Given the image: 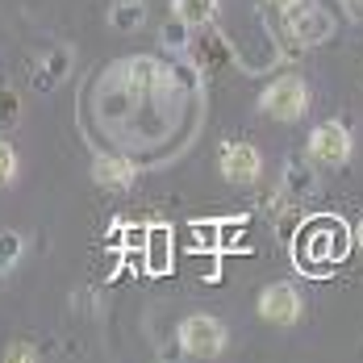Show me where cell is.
<instances>
[{"label": "cell", "mask_w": 363, "mask_h": 363, "mask_svg": "<svg viewBox=\"0 0 363 363\" xmlns=\"http://www.w3.org/2000/svg\"><path fill=\"white\" fill-rule=\"evenodd\" d=\"M143 242H146V225H125L121 221V242L117 247H130V251L143 255Z\"/></svg>", "instance_id": "cell-18"}, {"label": "cell", "mask_w": 363, "mask_h": 363, "mask_svg": "<svg viewBox=\"0 0 363 363\" xmlns=\"http://www.w3.org/2000/svg\"><path fill=\"white\" fill-rule=\"evenodd\" d=\"M180 247L196 255L221 251V221H188L180 234Z\"/></svg>", "instance_id": "cell-12"}, {"label": "cell", "mask_w": 363, "mask_h": 363, "mask_svg": "<svg viewBox=\"0 0 363 363\" xmlns=\"http://www.w3.org/2000/svg\"><path fill=\"white\" fill-rule=\"evenodd\" d=\"M172 251H176V230L172 225H163V221H155V225H146V242H143V267L150 276H167L176 263H172Z\"/></svg>", "instance_id": "cell-8"}, {"label": "cell", "mask_w": 363, "mask_h": 363, "mask_svg": "<svg viewBox=\"0 0 363 363\" xmlns=\"http://www.w3.org/2000/svg\"><path fill=\"white\" fill-rule=\"evenodd\" d=\"M309 84L301 79V75H280V79H272L267 88H263V96H259V109L267 113V117H276V121H301L305 113H309Z\"/></svg>", "instance_id": "cell-3"}, {"label": "cell", "mask_w": 363, "mask_h": 363, "mask_svg": "<svg viewBox=\"0 0 363 363\" xmlns=\"http://www.w3.org/2000/svg\"><path fill=\"white\" fill-rule=\"evenodd\" d=\"M113 4H121V0H113Z\"/></svg>", "instance_id": "cell-24"}, {"label": "cell", "mask_w": 363, "mask_h": 363, "mask_svg": "<svg viewBox=\"0 0 363 363\" xmlns=\"http://www.w3.org/2000/svg\"><path fill=\"white\" fill-rule=\"evenodd\" d=\"M17 117V96H9V92H0V125H9Z\"/></svg>", "instance_id": "cell-20"}, {"label": "cell", "mask_w": 363, "mask_h": 363, "mask_svg": "<svg viewBox=\"0 0 363 363\" xmlns=\"http://www.w3.org/2000/svg\"><path fill=\"white\" fill-rule=\"evenodd\" d=\"M218 159H221V176L230 184H238V188H251V184L263 180V155L251 143H242V138L221 143Z\"/></svg>", "instance_id": "cell-7"}, {"label": "cell", "mask_w": 363, "mask_h": 363, "mask_svg": "<svg viewBox=\"0 0 363 363\" xmlns=\"http://www.w3.org/2000/svg\"><path fill=\"white\" fill-rule=\"evenodd\" d=\"M267 4H272V9H276V13H284V9H289V4H296V0H267Z\"/></svg>", "instance_id": "cell-21"}, {"label": "cell", "mask_w": 363, "mask_h": 363, "mask_svg": "<svg viewBox=\"0 0 363 363\" xmlns=\"http://www.w3.org/2000/svg\"><path fill=\"white\" fill-rule=\"evenodd\" d=\"M284 34L296 46H322L334 38V13L318 0H296L284 9Z\"/></svg>", "instance_id": "cell-2"}, {"label": "cell", "mask_w": 363, "mask_h": 363, "mask_svg": "<svg viewBox=\"0 0 363 363\" xmlns=\"http://www.w3.org/2000/svg\"><path fill=\"white\" fill-rule=\"evenodd\" d=\"M301 313H305V296H301V289L292 280H276V284H267L259 292V318L267 326L289 330L301 322Z\"/></svg>", "instance_id": "cell-5"}, {"label": "cell", "mask_w": 363, "mask_h": 363, "mask_svg": "<svg viewBox=\"0 0 363 363\" xmlns=\"http://www.w3.org/2000/svg\"><path fill=\"white\" fill-rule=\"evenodd\" d=\"M159 42H163V50H172V55H188V50H192V30L184 26L180 17H172V21L159 30Z\"/></svg>", "instance_id": "cell-15"}, {"label": "cell", "mask_w": 363, "mask_h": 363, "mask_svg": "<svg viewBox=\"0 0 363 363\" xmlns=\"http://www.w3.org/2000/svg\"><path fill=\"white\" fill-rule=\"evenodd\" d=\"M176 338H180V351L192 355V359H218L221 351H225V342H230L225 326H221L213 313H192V318H184L180 330H176Z\"/></svg>", "instance_id": "cell-4"}, {"label": "cell", "mask_w": 363, "mask_h": 363, "mask_svg": "<svg viewBox=\"0 0 363 363\" xmlns=\"http://www.w3.org/2000/svg\"><path fill=\"white\" fill-rule=\"evenodd\" d=\"M305 150H309V159H313L318 167H347L355 143H351V130H347L342 121H322V125L309 130Z\"/></svg>", "instance_id": "cell-6"}, {"label": "cell", "mask_w": 363, "mask_h": 363, "mask_svg": "<svg viewBox=\"0 0 363 363\" xmlns=\"http://www.w3.org/2000/svg\"><path fill=\"white\" fill-rule=\"evenodd\" d=\"M221 0H172V17H180L188 30H201L218 17Z\"/></svg>", "instance_id": "cell-13"}, {"label": "cell", "mask_w": 363, "mask_h": 363, "mask_svg": "<svg viewBox=\"0 0 363 363\" xmlns=\"http://www.w3.org/2000/svg\"><path fill=\"white\" fill-rule=\"evenodd\" d=\"M355 238H359V247H363V221H359V225H355Z\"/></svg>", "instance_id": "cell-23"}, {"label": "cell", "mask_w": 363, "mask_h": 363, "mask_svg": "<svg viewBox=\"0 0 363 363\" xmlns=\"http://www.w3.org/2000/svg\"><path fill=\"white\" fill-rule=\"evenodd\" d=\"M134 176H138V167L130 159H121V155H96L92 159V180L105 192H125L134 184Z\"/></svg>", "instance_id": "cell-10"}, {"label": "cell", "mask_w": 363, "mask_h": 363, "mask_svg": "<svg viewBox=\"0 0 363 363\" xmlns=\"http://www.w3.org/2000/svg\"><path fill=\"white\" fill-rule=\"evenodd\" d=\"M4 359H13V363L26 359V363H30V359H38V347H34V342H21V338H17V342H9V347H4Z\"/></svg>", "instance_id": "cell-19"}, {"label": "cell", "mask_w": 363, "mask_h": 363, "mask_svg": "<svg viewBox=\"0 0 363 363\" xmlns=\"http://www.w3.org/2000/svg\"><path fill=\"white\" fill-rule=\"evenodd\" d=\"M21 255H26L21 234H13V230H0V276H4V272H13V267L21 263Z\"/></svg>", "instance_id": "cell-16"}, {"label": "cell", "mask_w": 363, "mask_h": 363, "mask_svg": "<svg viewBox=\"0 0 363 363\" xmlns=\"http://www.w3.org/2000/svg\"><path fill=\"white\" fill-rule=\"evenodd\" d=\"M17 172H21L17 150H13V143H4V138H0V188H9V184L17 180Z\"/></svg>", "instance_id": "cell-17"}, {"label": "cell", "mask_w": 363, "mask_h": 363, "mask_svg": "<svg viewBox=\"0 0 363 363\" xmlns=\"http://www.w3.org/2000/svg\"><path fill=\"white\" fill-rule=\"evenodd\" d=\"M301 238H305V272L309 276H322L330 263H342L351 251V230L338 218L301 221Z\"/></svg>", "instance_id": "cell-1"}, {"label": "cell", "mask_w": 363, "mask_h": 363, "mask_svg": "<svg viewBox=\"0 0 363 363\" xmlns=\"http://www.w3.org/2000/svg\"><path fill=\"white\" fill-rule=\"evenodd\" d=\"M280 192L289 196L292 205H305L318 196V163L313 159H296L292 155L284 163V176H280Z\"/></svg>", "instance_id": "cell-9"}, {"label": "cell", "mask_w": 363, "mask_h": 363, "mask_svg": "<svg viewBox=\"0 0 363 363\" xmlns=\"http://www.w3.org/2000/svg\"><path fill=\"white\" fill-rule=\"evenodd\" d=\"M67 75H72V50H67V46H55V50L42 59V67L34 72V88L38 92H50V88H59Z\"/></svg>", "instance_id": "cell-11"}, {"label": "cell", "mask_w": 363, "mask_h": 363, "mask_svg": "<svg viewBox=\"0 0 363 363\" xmlns=\"http://www.w3.org/2000/svg\"><path fill=\"white\" fill-rule=\"evenodd\" d=\"M109 26L117 34H138L146 26V4L143 0H121V4H109Z\"/></svg>", "instance_id": "cell-14"}, {"label": "cell", "mask_w": 363, "mask_h": 363, "mask_svg": "<svg viewBox=\"0 0 363 363\" xmlns=\"http://www.w3.org/2000/svg\"><path fill=\"white\" fill-rule=\"evenodd\" d=\"M342 4H347L351 13H363V0H342Z\"/></svg>", "instance_id": "cell-22"}]
</instances>
